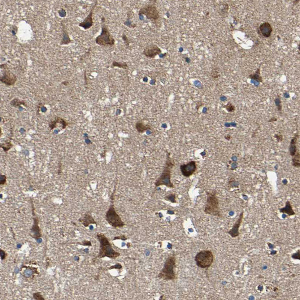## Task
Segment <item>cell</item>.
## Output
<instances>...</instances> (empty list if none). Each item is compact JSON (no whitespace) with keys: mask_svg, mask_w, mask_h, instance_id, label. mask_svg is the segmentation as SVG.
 <instances>
[{"mask_svg":"<svg viewBox=\"0 0 300 300\" xmlns=\"http://www.w3.org/2000/svg\"><path fill=\"white\" fill-rule=\"evenodd\" d=\"M68 125H69V123L67 122L65 120H64L63 118H62L61 117L56 116L55 118L54 119V120L51 121L49 123V127L50 128L51 130H52L54 128H55L58 127H59V126H60V127H61V130H64Z\"/></svg>","mask_w":300,"mask_h":300,"instance_id":"obj_14","label":"cell"},{"mask_svg":"<svg viewBox=\"0 0 300 300\" xmlns=\"http://www.w3.org/2000/svg\"><path fill=\"white\" fill-rule=\"evenodd\" d=\"M135 127L137 132L140 133H144L145 131L151 130V126L148 124H144L141 121H138L136 123Z\"/></svg>","mask_w":300,"mask_h":300,"instance_id":"obj_21","label":"cell"},{"mask_svg":"<svg viewBox=\"0 0 300 300\" xmlns=\"http://www.w3.org/2000/svg\"><path fill=\"white\" fill-rule=\"evenodd\" d=\"M97 238L100 242L99 253L97 258H103L105 257H107L110 259H114L120 256V253L115 251L112 248L109 240L103 233H97Z\"/></svg>","mask_w":300,"mask_h":300,"instance_id":"obj_1","label":"cell"},{"mask_svg":"<svg viewBox=\"0 0 300 300\" xmlns=\"http://www.w3.org/2000/svg\"><path fill=\"white\" fill-rule=\"evenodd\" d=\"M243 215L244 213L242 211L240 213L238 219L235 222V224L233 225L232 229H231L229 231L228 233L233 237V238H236L239 236L240 233H239V228L241 226V224L242 222V219H243Z\"/></svg>","mask_w":300,"mask_h":300,"instance_id":"obj_15","label":"cell"},{"mask_svg":"<svg viewBox=\"0 0 300 300\" xmlns=\"http://www.w3.org/2000/svg\"><path fill=\"white\" fill-rule=\"evenodd\" d=\"M122 39H123V41H124V43H125L126 46L128 48V47L129 46V45H130V40H128V37L126 36V35H125L124 34H123V36H122Z\"/></svg>","mask_w":300,"mask_h":300,"instance_id":"obj_31","label":"cell"},{"mask_svg":"<svg viewBox=\"0 0 300 300\" xmlns=\"http://www.w3.org/2000/svg\"><path fill=\"white\" fill-rule=\"evenodd\" d=\"M105 218L107 222L115 228H120L125 226V223L123 222L120 216L116 213L114 204L110 205L109 210L106 213Z\"/></svg>","mask_w":300,"mask_h":300,"instance_id":"obj_7","label":"cell"},{"mask_svg":"<svg viewBox=\"0 0 300 300\" xmlns=\"http://www.w3.org/2000/svg\"><path fill=\"white\" fill-rule=\"evenodd\" d=\"M0 81L7 86H12L16 82L17 76L8 68H6L4 69L3 74L0 78Z\"/></svg>","mask_w":300,"mask_h":300,"instance_id":"obj_10","label":"cell"},{"mask_svg":"<svg viewBox=\"0 0 300 300\" xmlns=\"http://www.w3.org/2000/svg\"><path fill=\"white\" fill-rule=\"evenodd\" d=\"M10 105L11 107H20L22 105H24L25 107H27V102L25 100H20L18 98H15L13 99L10 102Z\"/></svg>","mask_w":300,"mask_h":300,"instance_id":"obj_22","label":"cell"},{"mask_svg":"<svg viewBox=\"0 0 300 300\" xmlns=\"http://www.w3.org/2000/svg\"><path fill=\"white\" fill-rule=\"evenodd\" d=\"M274 102H275L276 105L277 107V110L280 112V111H281V109H282V107H281V100L280 97H278L277 98H276Z\"/></svg>","mask_w":300,"mask_h":300,"instance_id":"obj_30","label":"cell"},{"mask_svg":"<svg viewBox=\"0 0 300 300\" xmlns=\"http://www.w3.org/2000/svg\"><path fill=\"white\" fill-rule=\"evenodd\" d=\"M31 207H32V213L33 215V225L31 229V235L33 238L36 240L37 242H39V240L41 237V233L39 226V219L35 214V211H34L35 208L34 207V204L33 202L32 199H31Z\"/></svg>","mask_w":300,"mask_h":300,"instance_id":"obj_9","label":"cell"},{"mask_svg":"<svg viewBox=\"0 0 300 300\" xmlns=\"http://www.w3.org/2000/svg\"><path fill=\"white\" fill-rule=\"evenodd\" d=\"M175 263V256L174 253H173L167 257L165 261L163 268L157 277L164 280H174L175 279L174 272Z\"/></svg>","mask_w":300,"mask_h":300,"instance_id":"obj_4","label":"cell"},{"mask_svg":"<svg viewBox=\"0 0 300 300\" xmlns=\"http://www.w3.org/2000/svg\"><path fill=\"white\" fill-rule=\"evenodd\" d=\"M292 258L293 259H299L300 260V250H298L297 253L293 254L292 255Z\"/></svg>","mask_w":300,"mask_h":300,"instance_id":"obj_39","label":"cell"},{"mask_svg":"<svg viewBox=\"0 0 300 300\" xmlns=\"http://www.w3.org/2000/svg\"><path fill=\"white\" fill-rule=\"evenodd\" d=\"M13 146V144H11V141L9 140L7 142H6L4 143H2V144H1L0 145V147L1 148H2V150H4V151L5 152H7L10 150V149L12 148Z\"/></svg>","mask_w":300,"mask_h":300,"instance_id":"obj_25","label":"cell"},{"mask_svg":"<svg viewBox=\"0 0 300 300\" xmlns=\"http://www.w3.org/2000/svg\"><path fill=\"white\" fill-rule=\"evenodd\" d=\"M97 3H98L97 1H95L94 5L92 7L88 15L82 22L79 23V26L80 27H82L83 28H84L86 30V29H89L93 25V11H94V8L97 6Z\"/></svg>","mask_w":300,"mask_h":300,"instance_id":"obj_13","label":"cell"},{"mask_svg":"<svg viewBox=\"0 0 300 300\" xmlns=\"http://www.w3.org/2000/svg\"><path fill=\"white\" fill-rule=\"evenodd\" d=\"M0 253H1V259L2 261L4 260L7 256V253L5 252V251H4L3 250H0Z\"/></svg>","mask_w":300,"mask_h":300,"instance_id":"obj_34","label":"cell"},{"mask_svg":"<svg viewBox=\"0 0 300 300\" xmlns=\"http://www.w3.org/2000/svg\"><path fill=\"white\" fill-rule=\"evenodd\" d=\"M277 121V118H276L275 117H272L269 120V122H273V121Z\"/></svg>","mask_w":300,"mask_h":300,"instance_id":"obj_41","label":"cell"},{"mask_svg":"<svg viewBox=\"0 0 300 300\" xmlns=\"http://www.w3.org/2000/svg\"><path fill=\"white\" fill-rule=\"evenodd\" d=\"M62 84H63V85H66V86H67V85H68L69 84V82H68V81H64V82H62Z\"/></svg>","mask_w":300,"mask_h":300,"instance_id":"obj_42","label":"cell"},{"mask_svg":"<svg viewBox=\"0 0 300 300\" xmlns=\"http://www.w3.org/2000/svg\"><path fill=\"white\" fill-rule=\"evenodd\" d=\"M61 25H62V32H63V39L60 43L61 45H68L70 43H71L72 40L70 39L68 34L66 28V26L64 24H63V22H61Z\"/></svg>","mask_w":300,"mask_h":300,"instance_id":"obj_19","label":"cell"},{"mask_svg":"<svg viewBox=\"0 0 300 300\" xmlns=\"http://www.w3.org/2000/svg\"><path fill=\"white\" fill-rule=\"evenodd\" d=\"M219 76V75H218V72L217 70H213L212 72V73H211V77L213 78V79H217Z\"/></svg>","mask_w":300,"mask_h":300,"instance_id":"obj_37","label":"cell"},{"mask_svg":"<svg viewBox=\"0 0 300 300\" xmlns=\"http://www.w3.org/2000/svg\"><path fill=\"white\" fill-rule=\"evenodd\" d=\"M298 136L299 135H298V133L295 134V135L292 137V139L290 141L289 150V154L292 157L295 154L296 152L298 150L297 148V145H297V141H298Z\"/></svg>","mask_w":300,"mask_h":300,"instance_id":"obj_18","label":"cell"},{"mask_svg":"<svg viewBox=\"0 0 300 300\" xmlns=\"http://www.w3.org/2000/svg\"><path fill=\"white\" fill-rule=\"evenodd\" d=\"M79 221L80 222L82 223V224L85 227H88L90 224H97V223L96 222L95 220L94 219V218L93 217V216L89 213H88V212L85 214L84 217L79 219Z\"/></svg>","mask_w":300,"mask_h":300,"instance_id":"obj_17","label":"cell"},{"mask_svg":"<svg viewBox=\"0 0 300 300\" xmlns=\"http://www.w3.org/2000/svg\"><path fill=\"white\" fill-rule=\"evenodd\" d=\"M96 43L101 46H114L115 40L110 33L108 28L105 24V18H102V33L100 35L96 38Z\"/></svg>","mask_w":300,"mask_h":300,"instance_id":"obj_5","label":"cell"},{"mask_svg":"<svg viewBox=\"0 0 300 300\" xmlns=\"http://www.w3.org/2000/svg\"><path fill=\"white\" fill-rule=\"evenodd\" d=\"M207 195V203L205 207L204 213L207 214L222 217V215L219 208V200L217 197V192L213 191L211 192H206Z\"/></svg>","mask_w":300,"mask_h":300,"instance_id":"obj_3","label":"cell"},{"mask_svg":"<svg viewBox=\"0 0 300 300\" xmlns=\"http://www.w3.org/2000/svg\"><path fill=\"white\" fill-rule=\"evenodd\" d=\"M122 268H123L122 265L120 263H117L114 266H111L109 269L111 270V269H113V268H115V269H118V270H121V269H122Z\"/></svg>","mask_w":300,"mask_h":300,"instance_id":"obj_33","label":"cell"},{"mask_svg":"<svg viewBox=\"0 0 300 300\" xmlns=\"http://www.w3.org/2000/svg\"><path fill=\"white\" fill-rule=\"evenodd\" d=\"M224 107L226 108L229 112H233L235 111V107L231 103H228L226 105L224 106Z\"/></svg>","mask_w":300,"mask_h":300,"instance_id":"obj_28","label":"cell"},{"mask_svg":"<svg viewBox=\"0 0 300 300\" xmlns=\"http://www.w3.org/2000/svg\"><path fill=\"white\" fill-rule=\"evenodd\" d=\"M231 136L230 135H226V136H225V139H227L228 141H229L231 139Z\"/></svg>","mask_w":300,"mask_h":300,"instance_id":"obj_40","label":"cell"},{"mask_svg":"<svg viewBox=\"0 0 300 300\" xmlns=\"http://www.w3.org/2000/svg\"><path fill=\"white\" fill-rule=\"evenodd\" d=\"M249 78L254 79L259 82H262V78L260 76V68H258L256 73L253 75H250L249 76Z\"/></svg>","mask_w":300,"mask_h":300,"instance_id":"obj_26","label":"cell"},{"mask_svg":"<svg viewBox=\"0 0 300 300\" xmlns=\"http://www.w3.org/2000/svg\"><path fill=\"white\" fill-rule=\"evenodd\" d=\"M175 198H176L175 194H169V195H167V196H166L165 198V199L166 201L171 202L172 203H176Z\"/></svg>","mask_w":300,"mask_h":300,"instance_id":"obj_27","label":"cell"},{"mask_svg":"<svg viewBox=\"0 0 300 300\" xmlns=\"http://www.w3.org/2000/svg\"><path fill=\"white\" fill-rule=\"evenodd\" d=\"M274 137H276L277 140L278 142H281L283 139V135H281V134H276L274 135Z\"/></svg>","mask_w":300,"mask_h":300,"instance_id":"obj_36","label":"cell"},{"mask_svg":"<svg viewBox=\"0 0 300 300\" xmlns=\"http://www.w3.org/2000/svg\"><path fill=\"white\" fill-rule=\"evenodd\" d=\"M279 211H280V213L287 214L289 216L293 215L295 214V213L293 210L292 207L289 201H287L286 202V205H285V207L279 208Z\"/></svg>","mask_w":300,"mask_h":300,"instance_id":"obj_20","label":"cell"},{"mask_svg":"<svg viewBox=\"0 0 300 300\" xmlns=\"http://www.w3.org/2000/svg\"><path fill=\"white\" fill-rule=\"evenodd\" d=\"M138 15L140 18L142 15H145L146 19L151 21H157L160 18L159 11L154 4L146 5L142 7L139 11Z\"/></svg>","mask_w":300,"mask_h":300,"instance_id":"obj_8","label":"cell"},{"mask_svg":"<svg viewBox=\"0 0 300 300\" xmlns=\"http://www.w3.org/2000/svg\"><path fill=\"white\" fill-rule=\"evenodd\" d=\"M292 165L295 167H298L299 168L300 166V151L297 150V151L296 152L295 154L292 156Z\"/></svg>","mask_w":300,"mask_h":300,"instance_id":"obj_23","label":"cell"},{"mask_svg":"<svg viewBox=\"0 0 300 300\" xmlns=\"http://www.w3.org/2000/svg\"><path fill=\"white\" fill-rule=\"evenodd\" d=\"M214 256L213 252L209 250H204L198 252L194 258L197 266L201 268H208L213 263Z\"/></svg>","mask_w":300,"mask_h":300,"instance_id":"obj_6","label":"cell"},{"mask_svg":"<svg viewBox=\"0 0 300 300\" xmlns=\"http://www.w3.org/2000/svg\"><path fill=\"white\" fill-rule=\"evenodd\" d=\"M6 183V176L4 175L1 174V185H4Z\"/></svg>","mask_w":300,"mask_h":300,"instance_id":"obj_35","label":"cell"},{"mask_svg":"<svg viewBox=\"0 0 300 300\" xmlns=\"http://www.w3.org/2000/svg\"><path fill=\"white\" fill-rule=\"evenodd\" d=\"M33 298L34 300H45V298L44 297H43V295L41 294V293L40 292H36V293H34L33 295Z\"/></svg>","mask_w":300,"mask_h":300,"instance_id":"obj_29","label":"cell"},{"mask_svg":"<svg viewBox=\"0 0 300 300\" xmlns=\"http://www.w3.org/2000/svg\"><path fill=\"white\" fill-rule=\"evenodd\" d=\"M162 50L156 45H150L145 47L142 54L146 57L150 58H154L157 55H160Z\"/></svg>","mask_w":300,"mask_h":300,"instance_id":"obj_12","label":"cell"},{"mask_svg":"<svg viewBox=\"0 0 300 300\" xmlns=\"http://www.w3.org/2000/svg\"><path fill=\"white\" fill-rule=\"evenodd\" d=\"M170 153L166 151V160L165 166L163 169L161 175L157 178L155 182V187H157L160 185H164L165 186L174 189V185L172 184L171 180V171L172 169L174 166V163L172 162V160L171 158Z\"/></svg>","mask_w":300,"mask_h":300,"instance_id":"obj_2","label":"cell"},{"mask_svg":"<svg viewBox=\"0 0 300 300\" xmlns=\"http://www.w3.org/2000/svg\"><path fill=\"white\" fill-rule=\"evenodd\" d=\"M197 169L196 163L195 161H191L187 164L180 166V170L182 175L185 177H189L193 174Z\"/></svg>","mask_w":300,"mask_h":300,"instance_id":"obj_11","label":"cell"},{"mask_svg":"<svg viewBox=\"0 0 300 300\" xmlns=\"http://www.w3.org/2000/svg\"><path fill=\"white\" fill-rule=\"evenodd\" d=\"M85 246H91V242L90 241H84L82 243H79Z\"/></svg>","mask_w":300,"mask_h":300,"instance_id":"obj_38","label":"cell"},{"mask_svg":"<svg viewBox=\"0 0 300 300\" xmlns=\"http://www.w3.org/2000/svg\"><path fill=\"white\" fill-rule=\"evenodd\" d=\"M259 31L263 37L268 38L271 36L272 28L270 23L264 22L259 26Z\"/></svg>","mask_w":300,"mask_h":300,"instance_id":"obj_16","label":"cell"},{"mask_svg":"<svg viewBox=\"0 0 300 300\" xmlns=\"http://www.w3.org/2000/svg\"><path fill=\"white\" fill-rule=\"evenodd\" d=\"M112 66L113 67H118L120 68H123V69H127L128 68V65L126 62H118L114 61L112 62Z\"/></svg>","mask_w":300,"mask_h":300,"instance_id":"obj_24","label":"cell"},{"mask_svg":"<svg viewBox=\"0 0 300 300\" xmlns=\"http://www.w3.org/2000/svg\"><path fill=\"white\" fill-rule=\"evenodd\" d=\"M114 240H121L123 241H126L127 240V238H126V236L124 235H121L120 236H118V237H115L114 238Z\"/></svg>","mask_w":300,"mask_h":300,"instance_id":"obj_32","label":"cell"}]
</instances>
